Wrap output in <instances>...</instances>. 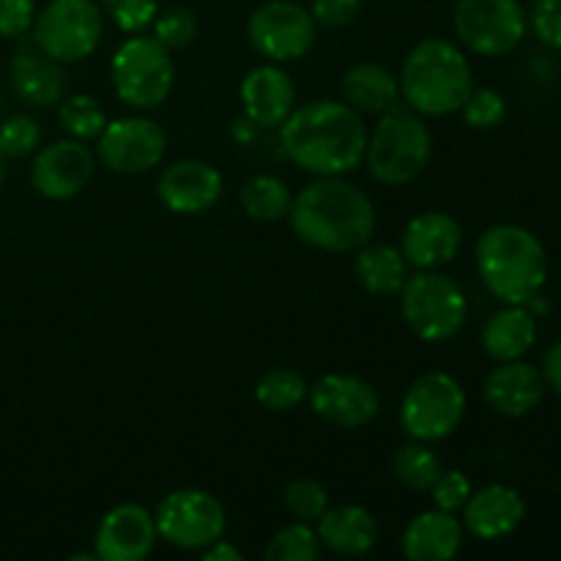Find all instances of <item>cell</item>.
Returning <instances> with one entry per match:
<instances>
[{
    "label": "cell",
    "instance_id": "1",
    "mask_svg": "<svg viewBox=\"0 0 561 561\" xmlns=\"http://www.w3.org/2000/svg\"><path fill=\"white\" fill-rule=\"evenodd\" d=\"M285 157L312 175L354 173L365 162L367 126L345 102L316 99L285 118L279 126Z\"/></svg>",
    "mask_w": 561,
    "mask_h": 561
},
{
    "label": "cell",
    "instance_id": "2",
    "mask_svg": "<svg viewBox=\"0 0 561 561\" xmlns=\"http://www.w3.org/2000/svg\"><path fill=\"white\" fill-rule=\"evenodd\" d=\"M290 228L323 252H356L376 233V208L365 190L343 175H318L290 203Z\"/></svg>",
    "mask_w": 561,
    "mask_h": 561
},
{
    "label": "cell",
    "instance_id": "3",
    "mask_svg": "<svg viewBox=\"0 0 561 561\" xmlns=\"http://www.w3.org/2000/svg\"><path fill=\"white\" fill-rule=\"evenodd\" d=\"M477 272L482 285L504 305H529L548 279V252L520 225H493L477 239Z\"/></svg>",
    "mask_w": 561,
    "mask_h": 561
},
{
    "label": "cell",
    "instance_id": "4",
    "mask_svg": "<svg viewBox=\"0 0 561 561\" xmlns=\"http://www.w3.org/2000/svg\"><path fill=\"white\" fill-rule=\"evenodd\" d=\"M398 82L400 99L414 113L444 118L460 113L474 88V75L463 49L447 38H425L405 55Z\"/></svg>",
    "mask_w": 561,
    "mask_h": 561
},
{
    "label": "cell",
    "instance_id": "5",
    "mask_svg": "<svg viewBox=\"0 0 561 561\" xmlns=\"http://www.w3.org/2000/svg\"><path fill=\"white\" fill-rule=\"evenodd\" d=\"M433 153L427 124L414 110L394 107L378 118L367 135L365 162L373 179L383 186H405L420 179Z\"/></svg>",
    "mask_w": 561,
    "mask_h": 561
},
{
    "label": "cell",
    "instance_id": "6",
    "mask_svg": "<svg viewBox=\"0 0 561 561\" xmlns=\"http://www.w3.org/2000/svg\"><path fill=\"white\" fill-rule=\"evenodd\" d=\"M400 310L416 337L425 343H447L463 329L469 301L453 277L438 268H420L400 288Z\"/></svg>",
    "mask_w": 561,
    "mask_h": 561
},
{
    "label": "cell",
    "instance_id": "7",
    "mask_svg": "<svg viewBox=\"0 0 561 561\" xmlns=\"http://www.w3.org/2000/svg\"><path fill=\"white\" fill-rule=\"evenodd\" d=\"M115 96L135 110H157L168 102L175 82L170 49L153 36L131 33L110 60Z\"/></svg>",
    "mask_w": 561,
    "mask_h": 561
},
{
    "label": "cell",
    "instance_id": "8",
    "mask_svg": "<svg viewBox=\"0 0 561 561\" xmlns=\"http://www.w3.org/2000/svg\"><path fill=\"white\" fill-rule=\"evenodd\" d=\"M33 44L60 66L96 53L104 33V11L93 0H49L33 20Z\"/></svg>",
    "mask_w": 561,
    "mask_h": 561
},
{
    "label": "cell",
    "instance_id": "9",
    "mask_svg": "<svg viewBox=\"0 0 561 561\" xmlns=\"http://www.w3.org/2000/svg\"><path fill=\"white\" fill-rule=\"evenodd\" d=\"M466 416V392L449 373H425L400 403V427L414 442H442L453 436Z\"/></svg>",
    "mask_w": 561,
    "mask_h": 561
},
{
    "label": "cell",
    "instance_id": "10",
    "mask_svg": "<svg viewBox=\"0 0 561 561\" xmlns=\"http://www.w3.org/2000/svg\"><path fill=\"white\" fill-rule=\"evenodd\" d=\"M153 520L159 537L181 551H206L208 546L222 540L228 529L222 502L201 488L170 491L153 510Z\"/></svg>",
    "mask_w": 561,
    "mask_h": 561
},
{
    "label": "cell",
    "instance_id": "11",
    "mask_svg": "<svg viewBox=\"0 0 561 561\" xmlns=\"http://www.w3.org/2000/svg\"><path fill=\"white\" fill-rule=\"evenodd\" d=\"M453 25L466 49L499 58L524 42L529 20L520 0H458L453 9Z\"/></svg>",
    "mask_w": 561,
    "mask_h": 561
},
{
    "label": "cell",
    "instance_id": "12",
    "mask_svg": "<svg viewBox=\"0 0 561 561\" xmlns=\"http://www.w3.org/2000/svg\"><path fill=\"white\" fill-rule=\"evenodd\" d=\"M318 36L310 9L294 0H268L252 11L247 22L250 47L272 64H290L305 58Z\"/></svg>",
    "mask_w": 561,
    "mask_h": 561
},
{
    "label": "cell",
    "instance_id": "13",
    "mask_svg": "<svg viewBox=\"0 0 561 561\" xmlns=\"http://www.w3.org/2000/svg\"><path fill=\"white\" fill-rule=\"evenodd\" d=\"M168 151V135L162 126L142 115L107 121L96 137V157L118 175H140L157 168Z\"/></svg>",
    "mask_w": 561,
    "mask_h": 561
},
{
    "label": "cell",
    "instance_id": "14",
    "mask_svg": "<svg viewBox=\"0 0 561 561\" xmlns=\"http://www.w3.org/2000/svg\"><path fill=\"white\" fill-rule=\"evenodd\" d=\"M307 398L323 422L343 431H359L370 425L381 411L376 387L351 373H327L312 383Z\"/></svg>",
    "mask_w": 561,
    "mask_h": 561
},
{
    "label": "cell",
    "instance_id": "15",
    "mask_svg": "<svg viewBox=\"0 0 561 561\" xmlns=\"http://www.w3.org/2000/svg\"><path fill=\"white\" fill-rule=\"evenodd\" d=\"M96 153L82 140H55L33 157L31 186L47 201H69L93 179Z\"/></svg>",
    "mask_w": 561,
    "mask_h": 561
},
{
    "label": "cell",
    "instance_id": "16",
    "mask_svg": "<svg viewBox=\"0 0 561 561\" xmlns=\"http://www.w3.org/2000/svg\"><path fill=\"white\" fill-rule=\"evenodd\" d=\"M225 192L222 173L203 159H179L157 179V197L168 211L181 217L211 211Z\"/></svg>",
    "mask_w": 561,
    "mask_h": 561
},
{
    "label": "cell",
    "instance_id": "17",
    "mask_svg": "<svg viewBox=\"0 0 561 561\" xmlns=\"http://www.w3.org/2000/svg\"><path fill=\"white\" fill-rule=\"evenodd\" d=\"M159 540L157 520L142 504H118L99 520L93 553L99 561H142Z\"/></svg>",
    "mask_w": 561,
    "mask_h": 561
},
{
    "label": "cell",
    "instance_id": "18",
    "mask_svg": "<svg viewBox=\"0 0 561 561\" xmlns=\"http://www.w3.org/2000/svg\"><path fill=\"white\" fill-rule=\"evenodd\" d=\"M247 121L261 129H279L296 110V85L283 64H263L247 71L239 88Z\"/></svg>",
    "mask_w": 561,
    "mask_h": 561
},
{
    "label": "cell",
    "instance_id": "19",
    "mask_svg": "<svg viewBox=\"0 0 561 561\" xmlns=\"http://www.w3.org/2000/svg\"><path fill=\"white\" fill-rule=\"evenodd\" d=\"M460 244H463V228L453 214L425 211L405 225L400 252L409 266L420 272V268H438L453 263Z\"/></svg>",
    "mask_w": 561,
    "mask_h": 561
},
{
    "label": "cell",
    "instance_id": "20",
    "mask_svg": "<svg viewBox=\"0 0 561 561\" xmlns=\"http://www.w3.org/2000/svg\"><path fill=\"white\" fill-rule=\"evenodd\" d=\"M546 392L548 383L542 367L529 365L524 359L499 362V367L485 378V387H482L485 403L499 416H510V420L531 414L542 403Z\"/></svg>",
    "mask_w": 561,
    "mask_h": 561
},
{
    "label": "cell",
    "instance_id": "21",
    "mask_svg": "<svg viewBox=\"0 0 561 561\" xmlns=\"http://www.w3.org/2000/svg\"><path fill=\"white\" fill-rule=\"evenodd\" d=\"M463 513V529L471 531L477 540H504L513 535L526 518V504L520 493L510 485H485L471 491L469 502L460 510Z\"/></svg>",
    "mask_w": 561,
    "mask_h": 561
},
{
    "label": "cell",
    "instance_id": "22",
    "mask_svg": "<svg viewBox=\"0 0 561 561\" xmlns=\"http://www.w3.org/2000/svg\"><path fill=\"white\" fill-rule=\"evenodd\" d=\"M11 88L27 107H53L64 99L66 82L58 60L49 58L36 44H20L9 66Z\"/></svg>",
    "mask_w": 561,
    "mask_h": 561
},
{
    "label": "cell",
    "instance_id": "23",
    "mask_svg": "<svg viewBox=\"0 0 561 561\" xmlns=\"http://www.w3.org/2000/svg\"><path fill=\"white\" fill-rule=\"evenodd\" d=\"M403 557L411 561H447L455 559L463 548V524L455 513L427 510L420 513L400 537Z\"/></svg>",
    "mask_w": 561,
    "mask_h": 561
},
{
    "label": "cell",
    "instance_id": "24",
    "mask_svg": "<svg viewBox=\"0 0 561 561\" xmlns=\"http://www.w3.org/2000/svg\"><path fill=\"white\" fill-rule=\"evenodd\" d=\"M318 540L321 548L337 553V557H367L378 542V524L370 510L359 504H340L329 507L318 518Z\"/></svg>",
    "mask_w": 561,
    "mask_h": 561
},
{
    "label": "cell",
    "instance_id": "25",
    "mask_svg": "<svg viewBox=\"0 0 561 561\" xmlns=\"http://www.w3.org/2000/svg\"><path fill=\"white\" fill-rule=\"evenodd\" d=\"M537 343V316L529 305H504L482 327V348L493 362L524 359Z\"/></svg>",
    "mask_w": 561,
    "mask_h": 561
},
{
    "label": "cell",
    "instance_id": "26",
    "mask_svg": "<svg viewBox=\"0 0 561 561\" xmlns=\"http://www.w3.org/2000/svg\"><path fill=\"white\" fill-rule=\"evenodd\" d=\"M343 102L359 115H383L400 104L398 77L381 64H356L343 75Z\"/></svg>",
    "mask_w": 561,
    "mask_h": 561
},
{
    "label": "cell",
    "instance_id": "27",
    "mask_svg": "<svg viewBox=\"0 0 561 561\" xmlns=\"http://www.w3.org/2000/svg\"><path fill=\"white\" fill-rule=\"evenodd\" d=\"M354 274L362 288L373 296H392L400 294V288L409 279V261L398 247L389 244H370L356 250Z\"/></svg>",
    "mask_w": 561,
    "mask_h": 561
},
{
    "label": "cell",
    "instance_id": "28",
    "mask_svg": "<svg viewBox=\"0 0 561 561\" xmlns=\"http://www.w3.org/2000/svg\"><path fill=\"white\" fill-rule=\"evenodd\" d=\"M239 203L247 217L255 219V222H277V219L288 217L294 195H290L288 184L279 175L261 173L244 181L239 192Z\"/></svg>",
    "mask_w": 561,
    "mask_h": 561
},
{
    "label": "cell",
    "instance_id": "29",
    "mask_svg": "<svg viewBox=\"0 0 561 561\" xmlns=\"http://www.w3.org/2000/svg\"><path fill=\"white\" fill-rule=\"evenodd\" d=\"M392 471L398 477V482L403 488L414 493H431V488L436 485L438 474H442V460L438 455L427 447L425 442H414L411 438L409 444L394 453L392 458Z\"/></svg>",
    "mask_w": 561,
    "mask_h": 561
},
{
    "label": "cell",
    "instance_id": "30",
    "mask_svg": "<svg viewBox=\"0 0 561 561\" xmlns=\"http://www.w3.org/2000/svg\"><path fill=\"white\" fill-rule=\"evenodd\" d=\"M310 392V383L301 376L299 370H290V367H274L266 376L257 381L255 387V400L266 411L274 414H285V411H294L296 405H301V400Z\"/></svg>",
    "mask_w": 561,
    "mask_h": 561
},
{
    "label": "cell",
    "instance_id": "31",
    "mask_svg": "<svg viewBox=\"0 0 561 561\" xmlns=\"http://www.w3.org/2000/svg\"><path fill=\"white\" fill-rule=\"evenodd\" d=\"M58 121L64 131L75 140H96L102 129L107 126V113L91 93H75V96L60 99Z\"/></svg>",
    "mask_w": 561,
    "mask_h": 561
},
{
    "label": "cell",
    "instance_id": "32",
    "mask_svg": "<svg viewBox=\"0 0 561 561\" xmlns=\"http://www.w3.org/2000/svg\"><path fill=\"white\" fill-rule=\"evenodd\" d=\"M318 557H321V540H318V531L305 520L279 529L266 546L268 561H316Z\"/></svg>",
    "mask_w": 561,
    "mask_h": 561
},
{
    "label": "cell",
    "instance_id": "33",
    "mask_svg": "<svg viewBox=\"0 0 561 561\" xmlns=\"http://www.w3.org/2000/svg\"><path fill=\"white\" fill-rule=\"evenodd\" d=\"M283 499L288 513L305 524H318V518L329 510V491L312 477H299V480L288 482Z\"/></svg>",
    "mask_w": 561,
    "mask_h": 561
},
{
    "label": "cell",
    "instance_id": "34",
    "mask_svg": "<svg viewBox=\"0 0 561 561\" xmlns=\"http://www.w3.org/2000/svg\"><path fill=\"white\" fill-rule=\"evenodd\" d=\"M153 38L162 42L170 53L186 49L197 36V20L190 9L184 5H170V9L157 11L151 22Z\"/></svg>",
    "mask_w": 561,
    "mask_h": 561
},
{
    "label": "cell",
    "instance_id": "35",
    "mask_svg": "<svg viewBox=\"0 0 561 561\" xmlns=\"http://www.w3.org/2000/svg\"><path fill=\"white\" fill-rule=\"evenodd\" d=\"M471 129H496L507 118V99L496 88H471L469 99L460 107Z\"/></svg>",
    "mask_w": 561,
    "mask_h": 561
},
{
    "label": "cell",
    "instance_id": "36",
    "mask_svg": "<svg viewBox=\"0 0 561 561\" xmlns=\"http://www.w3.org/2000/svg\"><path fill=\"white\" fill-rule=\"evenodd\" d=\"M42 142V126L31 115H11L0 124V153L5 159L31 157Z\"/></svg>",
    "mask_w": 561,
    "mask_h": 561
},
{
    "label": "cell",
    "instance_id": "37",
    "mask_svg": "<svg viewBox=\"0 0 561 561\" xmlns=\"http://www.w3.org/2000/svg\"><path fill=\"white\" fill-rule=\"evenodd\" d=\"M102 11L124 33H142L151 27L159 11V0H102Z\"/></svg>",
    "mask_w": 561,
    "mask_h": 561
},
{
    "label": "cell",
    "instance_id": "38",
    "mask_svg": "<svg viewBox=\"0 0 561 561\" xmlns=\"http://www.w3.org/2000/svg\"><path fill=\"white\" fill-rule=\"evenodd\" d=\"M471 480L463 474V471H442L436 480V485L431 488V499L436 504V510H444V513H460L466 507L471 496Z\"/></svg>",
    "mask_w": 561,
    "mask_h": 561
},
{
    "label": "cell",
    "instance_id": "39",
    "mask_svg": "<svg viewBox=\"0 0 561 561\" xmlns=\"http://www.w3.org/2000/svg\"><path fill=\"white\" fill-rule=\"evenodd\" d=\"M529 22L546 47L561 49V0H535Z\"/></svg>",
    "mask_w": 561,
    "mask_h": 561
},
{
    "label": "cell",
    "instance_id": "40",
    "mask_svg": "<svg viewBox=\"0 0 561 561\" xmlns=\"http://www.w3.org/2000/svg\"><path fill=\"white\" fill-rule=\"evenodd\" d=\"M359 11L362 0H312L310 14L318 27L340 31V27H348L359 16Z\"/></svg>",
    "mask_w": 561,
    "mask_h": 561
},
{
    "label": "cell",
    "instance_id": "41",
    "mask_svg": "<svg viewBox=\"0 0 561 561\" xmlns=\"http://www.w3.org/2000/svg\"><path fill=\"white\" fill-rule=\"evenodd\" d=\"M36 20V3L33 0H0V36L20 38L25 36Z\"/></svg>",
    "mask_w": 561,
    "mask_h": 561
},
{
    "label": "cell",
    "instance_id": "42",
    "mask_svg": "<svg viewBox=\"0 0 561 561\" xmlns=\"http://www.w3.org/2000/svg\"><path fill=\"white\" fill-rule=\"evenodd\" d=\"M542 376L546 383L561 398V340L546 351V359H542Z\"/></svg>",
    "mask_w": 561,
    "mask_h": 561
},
{
    "label": "cell",
    "instance_id": "43",
    "mask_svg": "<svg viewBox=\"0 0 561 561\" xmlns=\"http://www.w3.org/2000/svg\"><path fill=\"white\" fill-rule=\"evenodd\" d=\"M203 559L206 561H241L244 559V553H241L233 542L217 540L214 546H208L206 551H203Z\"/></svg>",
    "mask_w": 561,
    "mask_h": 561
},
{
    "label": "cell",
    "instance_id": "44",
    "mask_svg": "<svg viewBox=\"0 0 561 561\" xmlns=\"http://www.w3.org/2000/svg\"><path fill=\"white\" fill-rule=\"evenodd\" d=\"M96 559V553H75V557H71V561H93Z\"/></svg>",
    "mask_w": 561,
    "mask_h": 561
},
{
    "label": "cell",
    "instance_id": "45",
    "mask_svg": "<svg viewBox=\"0 0 561 561\" xmlns=\"http://www.w3.org/2000/svg\"><path fill=\"white\" fill-rule=\"evenodd\" d=\"M3 179H5V157L0 153V184H3Z\"/></svg>",
    "mask_w": 561,
    "mask_h": 561
}]
</instances>
